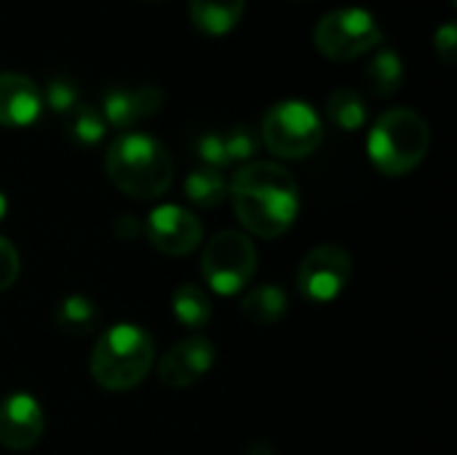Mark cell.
Here are the masks:
<instances>
[{"label": "cell", "mask_w": 457, "mask_h": 455, "mask_svg": "<svg viewBox=\"0 0 457 455\" xmlns=\"http://www.w3.org/2000/svg\"><path fill=\"white\" fill-rule=\"evenodd\" d=\"M238 223L257 239L284 236L300 215V188L276 161H249L228 182Z\"/></svg>", "instance_id": "6da1fadb"}, {"label": "cell", "mask_w": 457, "mask_h": 455, "mask_svg": "<svg viewBox=\"0 0 457 455\" xmlns=\"http://www.w3.org/2000/svg\"><path fill=\"white\" fill-rule=\"evenodd\" d=\"M19 271H21V260H19V252L16 247L0 236V292L11 290L19 279Z\"/></svg>", "instance_id": "d4e9b609"}, {"label": "cell", "mask_w": 457, "mask_h": 455, "mask_svg": "<svg viewBox=\"0 0 457 455\" xmlns=\"http://www.w3.org/2000/svg\"><path fill=\"white\" fill-rule=\"evenodd\" d=\"M428 147L431 129L426 118L410 107L386 110L367 137L370 161L386 177H404L415 172L423 164Z\"/></svg>", "instance_id": "277c9868"}, {"label": "cell", "mask_w": 457, "mask_h": 455, "mask_svg": "<svg viewBox=\"0 0 457 455\" xmlns=\"http://www.w3.org/2000/svg\"><path fill=\"white\" fill-rule=\"evenodd\" d=\"M5 212H8V198H5V193L0 190V220L5 217Z\"/></svg>", "instance_id": "83f0119b"}, {"label": "cell", "mask_w": 457, "mask_h": 455, "mask_svg": "<svg viewBox=\"0 0 457 455\" xmlns=\"http://www.w3.org/2000/svg\"><path fill=\"white\" fill-rule=\"evenodd\" d=\"M185 196L195 206H201V209H214V206H220L225 201L228 182H225L222 172L204 166V169H195V172L187 174V180H185Z\"/></svg>", "instance_id": "d6986e66"}, {"label": "cell", "mask_w": 457, "mask_h": 455, "mask_svg": "<svg viewBox=\"0 0 457 455\" xmlns=\"http://www.w3.org/2000/svg\"><path fill=\"white\" fill-rule=\"evenodd\" d=\"M43 426H46V418L35 397L16 392L0 402V445L3 448L13 453H24L35 448L43 437Z\"/></svg>", "instance_id": "8fae6325"}, {"label": "cell", "mask_w": 457, "mask_h": 455, "mask_svg": "<svg viewBox=\"0 0 457 455\" xmlns=\"http://www.w3.org/2000/svg\"><path fill=\"white\" fill-rule=\"evenodd\" d=\"M64 129H67L70 139H75L83 147H91V145L102 142V137L107 131V121L96 107L78 105L72 113L64 115Z\"/></svg>", "instance_id": "44dd1931"}, {"label": "cell", "mask_w": 457, "mask_h": 455, "mask_svg": "<svg viewBox=\"0 0 457 455\" xmlns=\"http://www.w3.org/2000/svg\"><path fill=\"white\" fill-rule=\"evenodd\" d=\"M40 97H43V105H48V110H54L62 118L80 105V91H78L75 80H70L64 75L51 78L46 83V88L40 91Z\"/></svg>", "instance_id": "7402d4cb"}, {"label": "cell", "mask_w": 457, "mask_h": 455, "mask_svg": "<svg viewBox=\"0 0 457 455\" xmlns=\"http://www.w3.org/2000/svg\"><path fill=\"white\" fill-rule=\"evenodd\" d=\"M351 276H353L351 255L337 244H319L303 257L297 268V290L311 303L324 306L345 292Z\"/></svg>", "instance_id": "ba28073f"}, {"label": "cell", "mask_w": 457, "mask_h": 455, "mask_svg": "<svg viewBox=\"0 0 457 455\" xmlns=\"http://www.w3.org/2000/svg\"><path fill=\"white\" fill-rule=\"evenodd\" d=\"M112 228H115V233H118L120 239H134V236L139 233V223H137L131 215H123V217H118Z\"/></svg>", "instance_id": "4316f807"}, {"label": "cell", "mask_w": 457, "mask_h": 455, "mask_svg": "<svg viewBox=\"0 0 457 455\" xmlns=\"http://www.w3.org/2000/svg\"><path fill=\"white\" fill-rule=\"evenodd\" d=\"M222 142H225V153H228L230 164L233 161H252L257 147H260V139L249 126H233L228 134H222Z\"/></svg>", "instance_id": "603a6c76"}, {"label": "cell", "mask_w": 457, "mask_h": 455, "mask_svg": "<svg viewBox=\"0 0 457 455\" xmlns=\"http://www.w3.org/2000/svg\"><path fill=\"white\" fill-rule=\"evenodd\" d=\"M404 83V64L396 51H378L367 64V86L375 97L388 99Z\"/></svg>", "instance_id": "ac0fdd59"}, {"label": "cell", "mask_w": 457, "mask_h": 455, "mask_svg": "<svg viewBox=\"0 0 457 455\" xmlns=\"http://www.w3.org/2000/svg\"><path fill=\"white\" fill-rule=\"evenodd\" d=\"M246 0H190V19L195 29L212 38H222L241 21Z\"/></svg>", "instance_id": "5bb4252c"}, {"label": "cell", "mask_w": 457, "mask_h": 455, "mask_svg": "<svg viewBox=\"0 0 457 455\" xmlns=\"http://www.w3.org/2000/svg\"><path fill=\"white\" fill-rule=\"evenodd\" d=\"M324 139V123L319 113L303 99H281L262 118L265 147L287 161L308 158Z\"/></svg>", "instance_id": "5b68a950"}, {"label": "cell", "mask_w": 457, "mask_h": 455, "mask_svg": "<svg viewBox=\"0 0 457 455\" xmlns=\"http://www.w3.org/2000/svg\"><path fill=\"white\" fill-rule=\"evenodd\" d=\"M145 233L150 244L166 257H185L198 249L204 239L201 220L177 204H161L150 212Z\"/></svg>", "instance_id": "9c48e42d"}, {"label": "cell", "mask_w": 457, "mask_h": 455, "mask_svg": "<svg viewBox=\"0 0 457 455\" xmlns=\"http://www.w3.org/2000/svg\"><path fill=\"white\" fill-rule=\"evenodd\" d=\"M287 295L276 287V284H262L254 287L244 295L241 300V314L260 327H270L278 324L287 316Z\"/></svg>", "instance_id": "2e32d148"}, {"label": "cell", "mask_w": 457, "mask_h": 455, "mask_svg": "<svg viewBox=\"0 0 457 455\" xmlns=\"http://www.w3.org/2000/svg\"><path fill=\"white\" fill-rule=\"evenodd\" d=\"M198 158L209 166V169H225L230 161H228V153H225V142H222V134L217 131H209V134H201L198 137Z\"/></svg>", "instance_id": "cb8c5ba5"}, {"label": "cell", "mask_w": 457, "mask_h": 455, "mask_svg": "<svg viewBox=\"0 0 457 455\" xmlns=\"http://www.w3.org/2000/svg\"><path fill=\"white\" fill-rule=\"evenodd\" d=\"M201 274L217 295H236L257 274V249L246 233L220 231L204 244Z\"/></svg>", "instance_id": "8992f818"}, {"label": "cell", "mask_w": 457, "mask_h": 455, "mask_svg": "<svg viewBox=\"0 0 457 455\" xmlns=\"http://www.w3.org/2000/svg\"><path fill=\"white\" fill-rule=\"evenodd\" d=\"M43 97L40 88L21 72H0V126L21 129L40 118Z\"/></svg>", "instance_id": "7c38bea8"}, {"label": "cell", "mask_w": 457, "mask_h": 455, "mask_svg": "<svg viewBox=\"0 0 457 455\" xmlns=\"http://www.w3.org/2000/svg\"><path fill=\"white\" fill-rule=\"evenodd\" d=\"M56 324L62 333L72 335V338H88L99 330L102 324V314L94 306V300L83 298V295H70L56 306L54 314Z\"/></svg>", "instance_id": "9a60e30c"}, {"label": "cell", "mask_w": 457, "mask_h": 455, "mask_svg": "<svg viewBox=\"0 0 457 455\" xmlns=\"http://www.w3.org/2000/svg\"><path fill=\"white\" fill-rule=\"evenodd\" d=\"M171 314L187 330H204L212 319V300L198 284H182L171 295Z\"/></svg>", "instance_id": "e0dca14e"}, {"label": "cell", "mask_w": 457, "mask_h": 455, "mask_svg": "<svg viewBox=\"0 0 457 455\" xmlns=\"http://www.w3.org/2000/svg\"><path fill=\"white\" fill-rule=\"evenodd\" d=\"M327 115L343 131H356L367 123V102L359 91L337 88L327 97Z\"/></svg>", "instance_id": "ffe728a7"}, {"label": "cell", "mask_w": 457, "mask_h": 455, "mask_svg": "<svg viewBox=\"0 0 457 455\" xmlns=\"http://www.w3.org/2000/svg\"><path fill=\"white\" fill-rule=\"evenodd\" d=\"M383 40L378 19L367 8H335L327 16L319 19L313 29L316 48L335 62L356 59L367 51H372Z\"/></svg>", "instance_id": "52a82bcc"}, {"label": "cell", "mask_w": 457, "mask_h": 455, "mask_svg": "<svg viewBox=\"0 0 457 455\" xmlns=\"http://www.w3.org/2000/svg\"><path fill=\"white\" fill-rule=\"evenodd\" d=\"M155 365V343L139 324H115L96 338L91 351V378L104 392L137 389Z\"/></svg>", "instance_id": "3957f363"}, {"label": "cell", "mask_w": 457, "mask_h": 455, "mask_svg": "<svg viewBox=\"0 0 457 455\" xmlns=\"http://www.w3.org/2000/svg\"><path fill=\"white\" fill-rule=\"evenodd\" d=\"M104 172L120 193L137 201L161 198L174 182L169 150L142 131H126L107 147Z\"/></svg>", "instance_id": "7a4b0ae2"}, {"label": "cell", "mask_w": 457, "mask_h": 455, "mask_svg": "<svg viewBox=\"0 0 457 455\" xmlns=\"http://www.w3.org/2000/svg\"><path fill=\"white\" fill-rule=\"evenodd\" d=\"M163 107V91L158 86H137V88H112L104 97L102 115L115 129H131L134 123L153 118Z\"/></svg>", "instance_id": "4fadbf2b"}, {"label": "cell", "mask_w": 457, "mask_h": 455, "mask_svg": "<svg viewBox=\"0 0 457 455\" xmlns=\"http://www.w3.org/2000/svg\"><path fill=\"white\" fill-rule=\"evenodd\" d=\"M434 48H436V56L447 64L455 62V48H457V27L455 24H442L436 32H434Z\"/></svg>", "instance_id": "484cf974"}, {"label": "cell", "mask_w": 457, "mask_h": 455, "mask_svg": "<svg viewBox=\"0 0 457 455\" xmlns=\"http://www.w3.org/2000/svg\"><path fill=\"white\" fill-rule=\"evenodd\" d=\"M214 365V346L204 335H190L163 351L158 359V378L166 389H190Z\"/></svg>", "instance_id": "30bf717a"}]
</instances>
